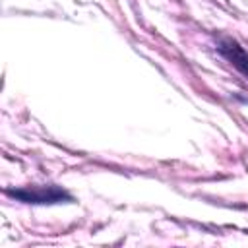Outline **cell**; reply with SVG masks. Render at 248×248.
<instances>
[{"label": "cell", "instance_id": "obj_1", "mask_svg": "<svg viewBox=\"0 0 248 248\" xmlns=\"http://www.w3.org/2000/svg\"><path fill=\"white\" fill-rule=\"evenodd\" d=\"M8 196L23 202V203H35V205H52V203H66L72 202V196L56 186V184H48V186H23V188H16V190H8Z\"/></svg>", "mask_w": 248, "mask_h": 248}, {"label": "cell", "instance_id": "obj_2", "mask_svg": "<svg viewBox=\"0 0 248 248\" xmlns=\"http://www.w3.org/2000/svg\"><path fill=\"white\" fill-rule=\"evenodd\" d=\"M219 50H221V54H223L225 58L231 60V64H234L242 74L248 76V54H246L234 41H225V43H221Z\"/></svg>", "mask_w": 248, "mask_h": 248}]
</instances>
